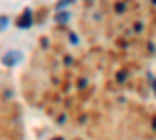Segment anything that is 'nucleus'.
Wrapping results in <instances>:
<instances>
[{
	"label": "nucleus",
	"instance_id": "1",
	"mask_svg": "<svg viewBox=\"0 0 156 140\" xmlns=\"http://www.w3.org/2000/svg\"><path fill=\"white\" fill-rule=\"evenodd\" d=\"M22 59H23L22 52H19V50H11V52H8V53L3 55V58H2V64L6 66V67H14V66L19 64Z\"/></svg>",
	"mask_w": 156,
	"mask_h": 140
},
{
	"label": "nucleus",
	"instance_id": "2",
	"mask_svg": "<svg viewBox=\"0 0 156 140\" xmlns=\"http://www.w3.org/2000/svg\"><path fill=\"white\" fill-rule=\"evenodd\" d=\"M33 12H31V9L30 8H25V11L22 12V16L17 19V22H16V27L17 28H20V30H28L31 25H33Z\"/></svg>",
	"mask_w": 156,
	"mask_h": 140
},
{
	"label": "nucleus",
	"instance_id": "3",
	"mask_svg": "<svg viewBox=\"0 0 156 140\" xmlns=\"http://www.w3.org/2000/svg\"><path fill=\"white\" fill-rule=\"evenodd\" d=\"M69 19H70V12H67V11L58 12V14L55 16V20H56L58 23H67Z\"/></svg>",
	"mask_w": 156,
	"mask_h": 140
},
{
	"label": "nucleus",
	"instance_id": "4",
	"mask_svg": "<svg viewBox=\"0 0 156 140\" xmlns=\"http://www.w3.org/2000/svg\"><path fill=\"white\" fill-rule=\"evenodd\" d=\"M73 3H75V0H59L55 8H56L58 11H61V9H64V8H67V6L73 5Z\"/></svg>",
	"mask_w": 156,
	"mask_h": 140
},
{
	"label": "nucleus",
	"instance_id": "5",
	"mask_svg": "<svg viewBox=\"0 0 156 140\" xmlns=\"http://www.w3.org/2000/svg\"><path fill=\"white\" fill-rule=\"evenodd\" d=\"M9 25V19L6 16H0V31L6 30V27Z\"/></svg>",
	"mask_w": 156,
	"mask_h": 140
},
{
	"label": "nucleus",
	"instance_id": "6",
	"mask_svg": "<svg viewBox=\"0 0 156 140\" xmlns=\"http://www.w3.org/2000/svg\"><path fill=\"white\" fill-rule=\"evenodd\" d=\"M126 80V73L125 72H119V73H117V81H119V83H123Z\"/></svg>",
	"mask_w": 156,
	"mask_h": 140
},
{
	"label": "nucleus",
	"instance_id": "7",
	"mask_svg": "<svg viewBox=\"0 0 156 140\" xmlns=\"http://www.w3.org/2000/svg\"><path fill=\"white\" fill-rule=\"evenodd\" d=\"M69 37H70V44H73V45H76V44H78V36H76L75 33H70V34H69Z\"/></svg>",
	"mask_w": 156,
	"mask_h": 140
},
{
	"label": "nucleus",
	"instance_id": "8",
	"mask_svg": "<svg viewBox=\"0 0 156 140\" xmlns=\"http://www.w3.org/2000/svg\"><path fill=\"white\" fill-rule=\"evenodd\" d=\"M114 8H115L117 12H123V11H125V5H123V3H115Z\"/></svg>",
	"mask_w": 156,
	"mask_h": 140
},
{
	"label": "nucleus",
	"instance_id": "9",
	"mask_svg": "<svg viewBox=\"0 0 156 140\" xmlns=\"http://www.w3.org/2000/svg\"><path fill=\"white\" fill-rule=\"evenodd\" d=\"M140 28H142V23H136V25H134V30H136V31H140Z\"/></svg>",
	"mask_w": 156,
	"mask_h": 140
},
{
	"label": "nucleus",
	"instance_id": "10",
	"mask_svg": "<svg viewBox=\"0 0 156 140\" xmlns=\"http://www.w3.org/2000/svg\"><path fill=\"white\" fill-rule=\"evenodd\" d=\"M86 83H87L86 80H84V81H80V83H78V87H84V86H86Z\"/></svg>",
	"mask_w": 156,
	"mask_h": 140
},
{
	"label": "nucleus",
	"instance_id": "11",
	"mask_svg": "<svg viewBox=\"0 0 156 140\" xmlns=\"http://www.w3.org/2000/svg\"><path fill=\"white\" fill-rule=\"evenodd\" d=\"M70 62H72V58L67 56V58H66V64H70Z\"/></svg>",
	"mask_w": 156,
	"mask_h": 140
},
{
	"label": "nucleus",
	"instance_id": "12",
	"mask_svg": "<svg viewBox=\"0 0 156 140\" xmlns=\"http://www.w3.org/2000/svg\"><path fill=\"white\" fill-rule=\"evenodd\" d=\"M42 47H47V39H45V37L42 39Z\"/></svg>",
	"mask_w": 156,
	"mask_h": 140
},
{
	"label": "nucleus",
	"instance_id": "13",
	"mask_svg": "<svg viewBox=\"0 0 156 140\" xmlns=\"http://www.w3.org/2000/svg\"><path fill=\"white\" fill-rule=\"evenodd\" d=\"M53 140H64L62 137H56V138H53Z\"/></svg>",
	"mask_w": 156,
	"mask_h": 140
}]
</instances>
